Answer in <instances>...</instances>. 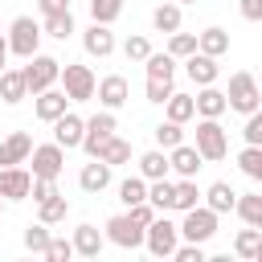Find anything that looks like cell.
<instances>
[{
    "instance_id": "cell-1",
    "label": "cell",
    "mask_w": 262,
    "mask_h": 262,
    "mask_svg": "<svg viewBox=\"0 0 262 262\" xmlns=\"http://www.w3.org/2000/svg\"><path fill=\"white\" fill-rule=\"evenodd\" d=\"M225 102H229V111H237V115L258 111V106H262V86H258V78H254V74H246V70H237V74L229 78Z\"/></svg>"
},
{
    "instance_id": "cell-2",
    "label": "cell",
    "mask_w": 262,
    "mask_h": 262,
    "mask_svg": "<svg viewBox=\"0 0 262 262\" xmlns=\"http://www.w3.org/2000/svg\"><path fill=\"white\" fill-rule=\"evenodd\" d=\"M25 61H29V66H25L20 74H25L29 94H41V90L57 86V78H61V61H57V57H49V53H33V57H25Z\"/></svg>"
},
{
    "instance_id": "cell-3",
    "label": "cell",
    "mask_w": 262,
    "mask_h": 262,
    "mask_svg": "<svg viewBox=\"0 0 262 262\" xmlns=\"http://www.w3.org/2000/svg\"><path fill=\"white\" fill-rule=\"evenodd\" d=\"M61 90H66V98L70 102H90L94 98V90H98V78H94V70L90 66H74V61H66L61 66Z\"/></svg>"
},
{
    "instance_id": "cell-4",
    "label": "cell",
    "mask_w": 262,
    "mask_h": 262,
    "mask_svg": "<svg viewBox=\"0 0 262 262\" xmlns=\"http://www.w3.org/2000/svg\"><path fill=\"white\" fill-rule=\"evenodd\" d=\"M192 147L201 151V160H225L229 156V135L217 119H196V143Z\"/></svg>"
},
{
    "instance_id": "cell-5",
    "label": "cell",
    "mask_w": 262,
    "mask_h": 262,
    "mask_svg": "<svg viewBox=\"0 0 262 262\" xmlns=\"http://www.w3.org/2000/svg\"><path fill=\"white\" fill-rule=\"evenodd\" d=\"M41 37H45V29H41L33 16H16V20L8 25V53H16V57H33L37 45H41Z\"/></svg>"
},
{
    "instance_id": "cell-6",
    "label": "cell",
    "mask_w": 262,
    "mask_h": 262,
    "mask_svg": "<svg viewBox=\"0 0 262 262\" xmlns=\"http://www.w3.org/2000/svg\"><path fill=\"white\" fill-rule=\"evenodd\" d=\"M25 164H33L29 172L33 176H45V180H57L61 176V168H66V147L53 139V143H33V151H29V160Z\"/></svg>"
},
{
    "instance_id": "cell-7",
    "label": "cell",
    "mask_w": 262,
    "mask_h": 262,
    "mask_svg": "<svg viewBox=\"0 0 262 262\" xmlns=\"http://www.w3.org/2000/svg\"><path fill=\"white\" fill-rule=\"evenodd\" d=\"M102 229H106V242L119 246V250H139V246H143V233H147L131 213H115V217H106Z\"/></svg>"
},
{
    "instance_id": "cell-8",
    "label": "cell",
    "mask_w": 262,
    "mask_h": 262,
    "mask_svg": "<svg viewBox=\"0 0 262 262\" xmlns=\"http://www.w3.org/2000/svg\"><path fill=\"white\" fill-rule=\"evenodd\" d=\"M143 246L156 254V258H172L176 246H180V225L168 221V217H151L147 233H143Z\"/></svg>"
},
{
    "instance_id": "cell-9",
    "label": "cell",
    "mask_w": 262,
    "mask_h": 262,
    "mask_svg": "<svg viewBox=\"0 0 262 262\" xmlns=\"http://www.w3.org/2000/svg\"><path fill=\"white\" fill-rule=\"evenodd\" d=\"M217 233V213L209 209V205H192V209H184V221H180V237L184 242H209Z\"/></svg>"
},
{
    "instance_id": "cell-10",
    "label": "cell",
    "mask_w": 262,
    "mask_h": 262,
    "mask_svg": "<svg viewBox=\"0 0 262 262\" xmlns=\"http://www.w3.org/2000/svg\"><path fill=\"white\" fill-rule=\"evenodd\" d=\"M115 127H119V123H115V111L102 106L98 115H90V119H86V131H82V151L98 160V151H102V143L115 135Z\"/></svg>"
},
{
    "instance_id": "cell-11",
    "label": "cell",
    "mask_w": 262,
    "mask_h": 262,
    "mask_svg": "<svg viewBox=\"0 0 262 262\" xmlns=\"http://www.w3.org/2000/svg\"><path fill=\"white\" fill-rule=\"evenodd\" d=\"M29 192H33V172L29 168H20V164L0 168V196L4 201H29Z\"/></svg>"
},
{
    "instance_id": "cell-12",
    "label": "cell",
    "mask_w": 262,
    "mask_h": 262,
    "mask_svg": "<svg viewBox=\"0 0 262 262\" xmlns=\"http://www.w3.org/2000/svg\"><path fill=\"white\" fill-rule=\"evenodd\" d=\"M184 74L192 78V86H213L217 82V74H221V66H217V57H209V53H188L184 57Z\"/></svg>"
},
{
    "instance_id": "cell-13",
    "label": "cell",
    "mask_w": 262,
    "mask_h": 262,
    "mask_svg": "<svg viewBox=\"0 0 262 262\" xmlns=\"http://www.w3.org/2000/svg\"><path fill=\"white\" fill-rule=\"evenodd\" d=\"M82 49H86L90 57H98V61L111 57V53H115V33H111V25H98V20H94V25L82 33Z\"/></svg>"
},
{
    "instance_id": "cell-14",
    "label": "cell",
    "mask_w": 262,
    "mask_h": 262,
    "mask_svg": "<svg viewBox=\"0 0 262 262\" xmlns=\"http://www.w3.org/2000/svg\"><path fill=\"white\" fill-rule=\"evenodd\" d=\"M94 94H98V102H102L106 111H119V106L131 98V86H127V78H123V74H106V78L98 82V90H94Z\"/></svg>"
},
{
    "instance_id": "cell-15",
    "label": "cell",
    "mask_w": 262,
    "mask_h": 262,
    "mask_svg": "<svg viewBox=\"0 0 262 262\" xmlns=\"http://www.w3.org/2000/svg\"><path fill=\"white\" fill-rule=\"evenodd\" d=\"M33 111H37V119L41 123H53V119H61L66 111H70V98H66V90H41L37 94V102H33Z\"/></svg>"
},
{
    "instance_id": "cell-16",
    "label": "cell",
    "mask_w": 262,
    "mask_h": 262,
    "mask_svg": "<svg viewBox=\"0 0 262 262\" xmlns=\"http://www.w3.org/2000/svg\"><path fill=\"white\" fill-rule=\"evenodd\" d=\"M111 172H115V168H111L106 160H94V156H90V164H82V172H78L82 192H94V196H98V192L111 184Z\"/></svg>"
},
{
    "instance_id": "cell-17",
    "label": "cell",
    "mask_w": 262,
    "mask_h": 262,
    "mask_svg": "<svg viewBox=\"0 0 262 262\" xmlns=\"http://www.w3.org/2000/svg\"><path fill=\"white\" fill-rule=\"evenodd\" d=\"M82 131H86V119H78V115H61V119H53V139L70 151V147H82Z\"/></svg>"
},
{
    "instance_id": "cell-18",
    "label": "cell",
    "mask_w": 262,
    "mask_h": 262,
    "mask_svg": "<svg viewBox=\"0 0 262 262\" xmlns=\"http://www.w3.org/2000/svg\"><path fill=\"white\" fill-rule=\"evenodd\" d=\"M70 242H74V254H82V258H98V254H102V246H106V233H98V225H90V221H86V225H78V229H74V237H70Z\"/></svg>"
},
{
    "instance_id": "cell-19",
    "label": "cell",
    "mask_w": 262,
    "mask_h": 262,
    "mask_svg": "<svg viewBox=\"0 0 262 262\" xmlns=\"http://www.w3.org/2000/svg\"><path fill=\"white\" fill-rule=\"evenodd\" d=\"M29 151H33V135H29V131H12V135L0 143V168H8V164H25Z\"/></svg>"
},
{
    "instance_id": "cell-20",
    "label": "cell",
    "mask_w": 262,
    "mask_h": 262,
    "mask_svg": "<svg viewBox=\"0 0 262 262\" xmlns=\"http://www.w3.org/2000/svg\"><path fill=\"white\" fill-rule=\"evenodd\" d=\"M168 164H172V172H176V176H196L205 160H201V151H196L192 143H176V147L168 151Z\"/></svg>"
},
{
    "instance_id": "cell-21",
    "label": "cell",
    "mask_w": 262,
    "mask_h": 262,
    "mask_svg": "<svg viewBox=\"0 0 262 262\" xmlns=\"http://www.w3.org/2000/svg\"><path fill=\"white\" fill-rule=\"evenodd\" d=\"M225 111H229L225 90H217V86H201V90H196V115H201V119H221Z\"/></svg>"
},
{
    "instance_id": "cell-22",
    "label": "cell",
    "mask_w": 262,
    "mask_h": 262,
    "mask_svg": "<svg viewBox=\"0 0 262 262\" xmlns=\"http://www.w3.org/2000/svg\"><path fill=\"white\" fill-rule=\"evenodd\" d=\"M29 94V86H25V74L20 70H0V102H8V106H16L20 98Z\"/></svg>"
},
{
    "instance_id": "cell-23",
    "label": "cell",
    "mask_w": 262,
    "mask_h": 262,
    "mask_svg": "<svg viewBox=\"0 0 262 262\" xmlns=\"http://www.w3.org/2000/svg\"><path fill=\"white\" fill-rule=\"evenodd\" d=\"M196 49L209 57H221V53H229V33L221 25H209L205 33H196Z\"/></svg>"
},
{
    "instance_id": "cell-24",
    "label": "cell",
    "mask_w": 262,
    "mask_h": 262,
    "mask_svg": "<svg viewBox=\"0 0 262 262\" xmlns=\"http://www.w3.org/2000/svg\"><path fill=\"white\" fill-rule=\"evenodd\" d=\"M205 205L221 217V213H233V205H237V192L225 184V180H217V184H209L205 188Z\"/></svg>"
},
{
    "instance_id": "cell-25",
    "label": "cell",
    "mask_w": 262,
    "mask_h": 262,
    "mask_svg": "<svg viewBox=\"0 0 262 262\" xmlns=\"http://www.w3.org/2000/svg\"><path fill=\"white\" fill-rule=\"evenodd\" d=\"M168 172H172V164H168V151H164V147L139 156V176H143V180H160V176H168Z\"/></svg>"
},
{
    "instance_id": "cell-26",
    "label": "cell",
    "mask_w": 262,
    "mask_h": 262,
    "mask_svg": "<svg viewBox=\"0 0 262 262\" xmlns=\"http://www.w3.org/2000/svg\"><path fill=\"white\" fill-rule=\"evenodd\" d=\"M233 213H237L246 225L262 229V192H237V205H233Z\"/></svg>"
},
{
    "instance_id": "cell-27",
    "label": "cell",
    "mask_w": 262,
    "mask_h": 262,
    "mask_svg": "<svg viewBox=\"0 0 262 262\" xmlns=\"http://www.w3.org/2000/svg\"><path fill=\"white\" fill-rule=\"evenodd\" d=\"M164 111H168V119H172V123H180V127H184V123L196 115V98H192V94H176V90H172V94H168V102H164Z\"/></svg>"
},
{
    "instance_id": "cell-28",
    "label": "cell",
    "mask_w": 262,
    "mask_h": 262,
    "mask_svg": "<svg viewBox=\"0 0 262 262\" xmlns=\"http://www.w3.org/2000/svg\"><path fill=\"white\" fill-rule=\"evenodd\" d=\"M172 196H176V184H172L168 176L147 180V201L156 205V213H168V209H172Z\"/></svg>"
},
{
    "instance_id": "cell-29",
    "label": "cell",
    "mask_w": 262,
    "mask_h": 262,
    "mask_svg": "<svg viewBox=\"0 0 262 262\" xmlns=\"http://www.w3.org/2000/svg\"><path fill=\"white\" fill-rule=\"evenodd\" d=\"M192 205H201V188H196V176H180V180H176V196H172V209H176V213H184V209H192Z\"/></svg>"
},
{
    "instance_id": "cell-30",
    "label": "cell",
    "mask_w": 262,
    "mask_h": 262,
    "mask_svg": "<svg viewBox=\"0 0 262 262\" xmlns=\"http://www.w3.org/2000/svg\"><path fill=\"white\" fill-rule=\"evenodd\" d=\"M237 168H242V176H250L254 184H262V147L258 143H246L237 151Z\"/></svg>"
},
{
    "instance_id": "cell-31",
    "label": "cell",
    "mask_w": 262,
    "mask_h": 262,
    "mask_svg": "<svg viewBox=\"0 0 262 262\" xmlns=\"http://www.w3.org/2000/svg\"><path fill=\"white\" fill-rule=\"evenodd\" d=\"M147 78H160V82H172V74H176V57L164 49V53H147Z\"/></svg>"
},
{
    "instance_id": "cell-32",
    "label": "cell",
    "mask_w": 262,
    "mask_h": 262,
    "mask_svg": "<svg viewBox=\"0 0 262 262\" xmlns=\"http://www.w3.org/2000/svg\"><path fill=\"white\" fill-rule=\"evenodd\" d=\"M66 213H70V201H66L61 192L37 205V221H45V225H57V221H66Z\"/></svg>"
},
{
    "instance_id": "cell-33",
    "label": "cell",
    "mask_w": 262,
    "mask_h": 262,
    "mask_svg": "<svg viewBox=\"0 0 262 262\" xmlns=\"http://www.w3.org/2000/svg\"><path fill=\"white\" fill-rule=\"evenodd\" d=\"M151 25H156L160 33H176V29H180V4H176V0L160 4V8L151 12Z\"/></svg>"
},
{
    "instance_id": "cell-34",
    "label": "cell",
    "mask_w": 262,
    "mask_h": 262,
    "mask_svg": "<svg viewBox=\"0 0 262 262\" xmlns=\"http://www.w3.org/2000/svg\"><path fill=\"white\" fill-rule=\"evenodd\" d=\"M98 160H106L111 168H119V164H127V160H131V143H127V139H119V135H111V139L102 143Z\"/></svg>"
},
{
    "instance_id": "cell-35",
    "label": "cell",
    "mask_w": 262,
    "mask_h": 262,
    "mask_svg": "<svg viewBox=\"0 0 262 262\" xmlns=\"http://www.w3.org/2000/svg\"><path fill=\"white\" fill-rule=\"evenodd\" d=\"M119 201L131 209V205H139V201H147V180L143 176H127V180H119Z\"/></svg>"
},
{
    "instance_id": "cell-36",
    "label": "cell",
    "mask_w": 262,
    "mask_h": 262,
    "mask_svg": "<svg viewBox=\"0 0 262 262\" xmlns=\"http://www.w3.org/2000/svg\"><path fill=\"white\" fill-rule=\"evenodd\" d=\"M45 37H57V41H66V37H74V12H53V16H45Z\"/></svg>"
},
{
    "instance_id": "cell-37",
    "label": "cell",
    "mask_w": 262,
    "mask_h": 262,
    "mask_svg": "<svg viewBox=\"0 0 262 262\" xmlns=\"http://www.w3.org/2000/svg\"><path fill=\"white\" fill-rule=\"evenodd\" d=\"M49 237H53V233H49V225H45V221H37V225H29V229H25V250L45 258V250H49Z\"/></svg>"
},
{
    "instance_id": "cell-38",
    "label": "cell",
    "mask_w": 262,
    "mask_h": 262,
    "mask_svg": "<svg viewBox=\"0 0 262 262\" xmlns=\"http://www.w3.org/2000/svg\"><path fill=\"white\" fill-rule=\"evenodd\" d=\"M151 135H156V147H164V151H172L176 143H184V131H180V123H172V119H164Z\"/></svg>"
},
{
    "instance_id": "cell-39",
    "label": "cell",
    "mask_w": 262,
    "mask_h": 262,
    "mask_svg": "<svg viewBox=\"0 0 262 262\" xmlns=\"http://www.w3.org/2000/svg\"><path fill=\"white\" fill-rule=\"evenodd\" d=\"M90 16L98 25H115L123 16V0H90Z\"/></svg>"
},
{
    "instance_id": "cell-40",
    "label": "cell",
    "mask_w": 262,
    "mask_h": 262,
    "mask_svg": "<svg viewBox=\"0 0 262 262\" xmlns=\"http://www.w3.org/2000/svg\"><path fill=\"white\" fill-rule=\"evenodd\" d=\"M168 53H172L176 61H184L188 53H196V37H192V33H180V29L168 33Z\"/></svg>"
},
{
    "instance_id": "cell-41",
    "label": "cell",
    "mask_w": 262,
    "mask_h": 262,
    "mask_svg": "<svg viewBox=\"0 0 262 262\" xmlns=\"http://www.w3.org/2000/svg\"><path fill=\"white\" fill-rule=\"evenodd\" d=\"M258 242H262V229H254V225H246L237 237H233V254L237 258H254V250H258Z\"/></svg>"
},
{
    "instance_id": "cell-42",
    "label": "cell",
    "mask_w": 262,
    "mask_h": 262,
    "mask_svg": "<svg viewBox=\"0 0 262 262\" xmlns=\"http://www.w3.org/2000/svg\"><path fill=\"white\" fill-rule=\"evenodd\" d=\"M45 258H49V262H70V258H74V242H70V237H49Z\"/></svg>"
},
{
    "instance_id": "cell-43",
    "label": "cell",
    "mask_w": 262,
    "mask_h": 262,
    "mask_svg": "<svg viewBox=\"0 0 262 262\" xmlns=\"http://www.w3.org/2000/svg\"><path fill=\"white\" fill-rule=\"evenodd\" d=\"M242 139H246V143H258V147H262V106L246 115V127H242Z\"/></svg>"
},
{
    "instance_id": "cell-44",
    "label": "cell",
    "mask_w": 262,
    "mask_h": 262,
    "mask_svg": "<svg viewBox=\"0 0 262 262\" xmlns=\"http://www.w3.org/2000/svg\"><path fill=\"white\" fill-rule=\"evenodd\" d=\"M123 53H127V61H147V53H151V41H147V37H127Z\"/></svg>"
},
{
    "instance_id": "cell-45",
    "label": "cell",
    "mask_w": 262,
    "mask_h": 262,
    "mask_svg": "<svg viewBox=\"0 0 262 262\" xmlns=\"http://www.w3.org/2000/svg\"><path fill=\"white\" fill-rule=\"evenodd\" d=\"M143 94H147V102H156V106H164V102H168V94H172V82H160V78H147V86H143Z\"/></svg>"
},
{
    "instance_id": "cell-46",
    "label": "cell",
    "mask_w": 262,
    "mask_h": 262,
    "mask_svg": "<svg viewBox=\"0 0 262 262\" xmlns=\"http://www.w3.org/2000/svg\"><path fill=\"white\" fill-rule=\"evenodd\" d=\"M37 205L41 201H49V196H57V180H45V176H33V192H29Z\"/></svg>"
},
{
    "instance_id": "cell-47",
    "label": "cell",
    "mask_w": 262,
    "mask_h": 262,
    "mask_svg": "<svg viewBox=\"0 0 262 262\" xmlns=\"http://www.w3.org/2000/svg\"><path fill=\"white\" fill-rule=\"evenodd\" d=\"M172 258H176V262H205V246H201V242H184V246H176Z\"/></svg>"
},
{
    "instance_id": "cell-48",
    "label": "cell",
    "mask_w": 262,
    "mask_h": 262,
    "mask_svg": "<svg viewBox=\"0 0 262 262\" xmlns=\"http://www.w3.org/2000/svg\"><path fill=\"white\" fill-rule=\"evenodd\" d=\"M237 8L246 20H262V0H237Z\"/></svg>"
},
{
    "instance_id": "cell-49",
    "label": "cell",
    "mask_w": 262,
    "mask_h": 262,
    "mask_svg": "<svg viewBox=\"0 0 262 262\" xmlns=\"http://www.w3.org/2000/svg\"><path fill=\"white\" fill-rule=\"evenodd\" d=\"M41 4V16H53V12H70V0H37Z\"/></svg>"
},
{
    "instance_id": "cell-50",
    "label": "cell",
    "mask_w": 262,
    "mask_h": 262,
    "mask_svg": "<svg viewBox=\"0 0 262 262\" xmlns=\"http://www.w3.org/2000/svg\"><path fill=\"white\" fill-rule=\"evenodd\" d=\"M4 61H8V37H0V70H4Z\"/></svg>"
},
{
    "instance_id": "cell-51",
    "label": "cell",
    "mask_w": 262,
    "mask_h": 262,
    "mask_svg": "<svg viewBox=\"0 0 262 262\" xmlns=\"http://www.w3.org/2000/svg\"><path fill=\"white\" fill-rule=\"evenodd\" d=\"M254 262H262V242H258V250H254Z\"/></svg>"
},
{
    "instance_id": "cell-52",
    "label": "cell",
    "mask_w": 262,
    "mask_h": 262,
    "mask_svg": "<svg viewBox=\"0 0 262 262\" xmlns=\"http://www.w3.org/2000/svg\"><path fill=\"white\" fill-rule=\"evenodd\" d=\"M176 4H196V0H176Z\"/></svg>"
},
{
    "instance_id": "cell-53",
    "label": "cell",
    "mask_w": 262,
    "mask_h": 262,
    "mask_svg": "<svg viewBox=\"0 0 262 262\" xmlns=\"http://www.w3.org/2000/svg\"><path fill=\"white\" fill-rule=\"evenodd\" d=\"M0 213H4V196H0Z\"/></svg>"
},
{
    "instance_id": "cell-54",
    "label": "cell",
    "mask_w": 262,
    "mask_h": 262,
    "mask_svg": "<svg viewBox=\"0 0 262 262\" xmlns=\"http://www.w3.org/2000/svg\"><path fill=\"white\" fill-rule=\"evenodd\" d=\"M258 86H262V74H258Z\"/></svg>"
}]
</instances>
